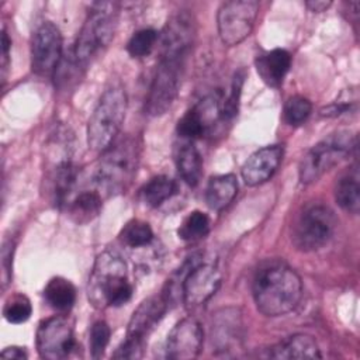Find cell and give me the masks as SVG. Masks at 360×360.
<instances>
[{
    "label": "cell",
    "mask_w": 360,
    "mask_h": 360,
    "mask_svg": "<svg viewBox=\"0 0 360 360\" xmlns=\"http://www.w3.org/2000/svg\"><path fill=\"white\" fill-rule=\"evenodd\" d=\"M256 308L266 316H280L292 311L302 295V283L297 271L283 260L262 263L252 281Z\"/></svg>",
    "instance_id": "obj_1"
},
{
    "label": "cell",
    "mask_w": 360,
    "mask_h": 360,
    "mask_svg": "<svg viewBox=\"0 0 360 360\" xmlns=\"http://www.w3.org/2000/svg\"><path fill=\"white\" fill-rule=\"evenodd\" d=\"M87 295L98 309L120 307L131 300L132 285L127 277V264L120 255L105 250L97 256L89 278Z\"/></svg>",
    "instance_id": "obj_2"
},
{
    "label": "cell",
    "mask_w": 360,
    "mask_h": 360,
    "mask_svg": "<svg viewBox=\"0 0 360 360\" xmlns=\"http://www.w3.org/2000/svg\"><path fill=\"white\" fill-rule=\"evenodd\" d=\"M138 146L131 139H122L104 150L93 173L94 190L103 197L122 193L136 173Z\"/></svg>",
    "instance_id": "obj_3"
},
{
    "label": "cell",
    "mask_w": 360,
    "mask_h": 360,
    "mask_svg": "<svg viewBox=\"0 0 360 360\" xmlns=\"http://www.w3.org/2000/svg\"><path fill=\"white\" fill-rule=\"evenodd\" d=\"M117 18L118 3L100 1L90 7L72 53L75 63L80 69H84L89 62L110 44L115 32Z\"/></svg>",
    "instance_id": "obj_4"
},
{
    "label": "cell",
    "mask_w": 360,
    "mask_h": 360,
    "mask_svg": "<svg viewBox=\"0 0 360 360\" xmlns=\"http://www.w3.org/2000/svg\"><path fill=\"white\" fill-rule=\"evenodd\" d=\"M127 104L121 86H111L103 93L87 124V142L93 150L104 152L114 143L125 120Z\"/></svg>",
    "instance_id": "obj_5"
},
{
    "label": "cell",
    "mask_w": 360,
    "mask_h": 360,
    "mask_svg": "<svg viewBox=\"0 0 360 360\" xmlns=\"http://www.w3.org/2000/svg\"><path fill=\"white\" fill-rule=\"evenodd\" d=\"M356 136L349 131L329 134L315 143L302 158L298 169L300 181L311 184L321 179L333 166L340 163L356 149Z\"/></svg>",
    "instance_id": "obj_6"
},
{
    "label": "cell",
    "mask_w": 360,
    "mask_h": 360,
    "mask_svg": "<svg viewBox=\"0 0 360 360\" xmlns=\"http://www.w3.org/2000/svg\"><path fill=\"white\" fill-rule=\"evenodd\" d=\"M335 228L333 211L323 204H311L304 208L294 224L292 242L300 250H318L332 239Z\"/></svg>",
    "instance_id": "obj_7"
},
{
    "label": "cell",
    "mask_w": 360,
    "mask_h": 360,
    "mask_svg": "<svg viewBox=\"0 0 360 360\" xmlns=\"http://www.w3.org/2000/svg\"><path fill=\"white\" fill-rule=\"evenodd\" d=\"M184 65L186 59L160 56L145 101L148 115H162L173 105L180 90Z\"/></svg>",
    "instance_id": "obj_8"
},
{
    "label": "cell",
    "mask_w": 360,
    "mask_h": 360,
    "mask_svg": "<svg viewBox=\"0 0 360 360\" xmlns=\"http://www.w3.org/2000/svg\"><path fill=\"white\" fill-rule=\"evenodd\" d=\"M259 11L256 0H232L224 3L217 14L218 34L221 41L233 46L246 39L255 25Z\"/></svg>",
    "instance_id": "obj_9"
},
{
    "label": "cell",
    "mask_w": 360,
    "mask_h": 360,
    "mask_svg": "<svg viewBox=\"0 0 360 360\" xmlns=\"http://www.w3.org/2000/svg\"><path fill=\"white\" fill-rule=\"evenodd\" d=\"M222 281L219 269L212 263L191 260L181 281V295L187 308H198L214 297Z\"/></svg>",
    "instance_id": "obj_10"
},
{
    "label": "cell",
    "mask_w": 360,
    "mask_h": 360,
    "mask_svg": "<svg viewBox=\"0 0 360 360\" xmlns=\"http://www.w3.org/2000/svg\"><path fill=\"white\" fill-rule=\"evenodd\" d=\"M62 60V34L51 22H42L32 35L31 68L38 76H53Z\"/></svg>",
    "instance_id": "obj_11"
},
{
    "label": "cell",
    "mask_w": 360,
    "mask_h": 360,
    "mask_svg": "<svg viewBox=\"0 0 360 360\" xmlns=\"http://www.w3.org/2000/svg\"><path fill=\"white\" fill-rule=\"evenodd\" d=\"M75 335L69 319L55 315L42 321L37 330V349L42 359L60 360L75 349Z\"/></svg>",
    "instance_id": "obj_12"
},
{
    "label": "cell",
    "mask_w": 360,
    "mask_h": 360,
    "mask_svg": "<svg viewBox=\"0 0 360 360\" xmlns=\"http://www.w3.org/2000/svg\"><path fill=\"white\" fill-rule=\"evenodd\" d=\"M195 38V20L187 11H179L166 22L160 39V56L187 59Z\"/></svg>",
    "instance_id": "obj_13"
},
{
    "label": "cell",
    "mask_w": 360,
    "mask_h": 360,
    "mask_svg": "<svg viewBox=\"0 0 360 360\" xmlns=\"http://www.w3.org/2000/svg\"><path fill=\"white\" fill-rule=\"evenodd\" d=\"M202 340L204 332L201 323L193 316L183 318L167 335L166 356L176 360L194 359L201 352Z\"/></svg>",
    "instance_id": "obj_14"
},
{
    "label": "cell",
    "mask_w": 360,
    "mask_h": 360,
    "mask_svg": "<svg viewBox=\"0 0 360 360\" xmlns=\"http://www.w3.org/2000/svg\"><path fill=\"white\" fill-rule=\"evenodd\" d=\"M167 307L169 301L163 294L152 295L143 300L129 319L125 338L145 345L146 338L160 322L165 312L167 311Z\"/></svg>",
    "instance_id": "obj_15"
},
{
    "label": "cell",
    "mask_w": 360,
    "mask_h": 360,
    "mask_svg": "<svg viewBox=\"0 0 360 360\" xmlns=\"http://www.w3.org/2000/svg\"><path fill=\"white\" fill-rule=\"evenodd\" d=\"M283 159V146L269 145L248 158L242 166V179L248 186H259L266 183L277 170Z\"/></svg>",
    "instance_id": "obj_16"
},
{
    "label": "cell",
    "mask_w": 360,
    "mask_h": 360,
    "mask_svg": "<svg viewBox=\"0 0 360 360\" xmlns=\"http://www.w3.org/2000/svg\"><path fill=\"white\" fill-rule=\"evenodd\" d=\"M256 70L270 87H280L291 66V55L281 48L267 51L256 58Z\"/></svg>",
    "instance_id": "obj_17"
},
{
    "label": "cell",
    "mask_w": 360,
    "mask_h": 360,
    "mask_svg": "<svg viewBox=\"0 0 360 360\" xmlns=\"http://www.w3.org/2000/svg\"><path fill=\"white\" fill-rule=\"evenodd\" d=\"M273 359H319L321 352L315 339L305 333H297L271 347Z\"/></svg>",
    "instance_id": "obj_18"
},
{
    "label": "cell",
    "mask_w": 360,
    "mask_h": 360,
    "mask_svg": "<svg viewBox=\"0 0 360 360\" xmlns=\"http://www.w3.org/2000/svg\"><path fill=\"white\" fill-rule=\"evenodd\" d=\"M183 141V139H181ZM176 165L188 186H197L202 174V158L193 141H183L176 148Z\"/></svg>",
    "instance_id": "obj_19"
},
{
    "label": "cell",
    "mask_w": 360,
    "mask_h": 360,
    "mask_svg": "<svg viewBox=\"0 0 360 360\" xmlns=\"http://www.w3.org/2000/svg\"><path fill=\"white\" fill-rule=\"evenodd\" d=\"M238 181L235 174H219L210 179L205 190V201L214 211L224 210L236 195Z\"/></svg>",
    "instance_id": "obj_20"
},
{
    "label": "cell",
    "mask_w": 360,
    "mask_h": 360,
    "mask_svg": "<svg viewBox=\"0 0 360 360\" xmlns=\"http://www.w3.org/2000/svg\"><path fill=\"white\" fill-rule=\"evenodd\" d=\"M335 200L338 205L350 212L357 214L360 210V180L357 166L345 173L335 187Z\"/></svg>",
    "instance_id": "obj_21"
},
{
    "label": "cell",
    "mask_w": 360,
    "mask_h": 360,
    "mask_svg": "<svg viewBox=\"0 0 360 360\" xmlns=\"http://www.w3.org/2000/svg\"><path fill=\"white\" fill-rule=\"evenodd\" d=\"M103 197L96 190L79 193L68 205L69 217L77 225L91 222L101 211Z\"/></svg>",
    "instance_id": "obj_22"
},
{
    "label": "cell",
    "mask_w": 360,
    "mask_h": 360,
    "mask_svg": "<svg viewBox=\"0 0 360 360\" xmlns=\"http://www.w3.org/2000/svg\"><path fill=\"white\" fill-rule=\"evenodd\" d=\"M44 297L51 308L60 314H66L75 305L76 288L69 280L63 277H53L45 285Z\"/></svg>",
    "instance_id": "obj_23"
},
{
    "label": "cell",
    "mask_w": 360,
    "mask_h": 360,
    "mask_svg": "<svg viewBox=\"0 0 360 360\" xmlns=\"http://www.w3.org/2000/svg\"><path fill=\"white\" fill-rule=\"evenodd\" d=\"M177 193V184L173 179L167 176H155L152 177L139 191L141 200L148 207H159L165 201L170 200Z\"/></svg>",
    "instance_id": "obj_24"
},
{
    "label": "cell",
    "mask_w": 360,
    "mask_h": 360,
    "mask_svg": "<svg viewBox=\"0 0 360 360\" xmlns=\"http://www.w3.org/2000/svg\"><path fill=\"white\" fill-rule=\"evenodd\" d=\"M238 315L239 314H236V311H232V314H229V309H225L222 314H218L215 323L212 325V340H215V343L221 346L222 350H228L232 343L238 342Z\"/></svg>",
    "instance_id": "obj_25"
},
{
    "label": "cell",
    "mask_w": 360,
    "mask_h": 360,
    "mask_svg": "<svg viewBox=\"0 0 360 360\" xmlns=\"http://www.w3.org/2000/svg\"><path fill=\"white\" fill-rule=\"evenodd\" d=\"M211 228V222L207 214L201 211L190 212L179 226V238L186 242H198L204 239Z\"/></svg>",
    "instance_id": "obj_26"
},
{
    "label": "cell",
    "mask_w": 360,
    "mask_h": 360,
    "mask_svg": "<svg viewBox=\"0 0 360 360\" xmlns=\"http://www.w3.org/2000/svg\"><path fill=\"white\" fill-rule=\"evenodd\" d=\"M120 239L129 248H142L152 242L153 231L148 222L132 219L120 232Z\"/></svg>",
    "instance_id": "obj_27"
},
{
    "label": "cell",
    "mask_w": 360,
    "mask_h": 360,
    "mask_svg": "<svg viewBox=\"0 0 360 360\" xmlns=\"http://www.w3.org/2000/svg\"><path fill=\"white\" fill-rule=\"evenodd\" d=\"M32 314V307L30 300L22 295V294H15L13 297H10L3 308V315L6 318L7 322L18 325V323H24L25 321L30 319Z\"/></svg>",
    "instance_id": "obj_28"
},
{
    "label": "cell",
    "mask_w": 360,
    "mask_h": 360,
    "mask_svg": "<svg viewBox=\"0 0 360 360\" xmlns=\"http://www.w3.org/2000/svg\"><path fill=\"white\" fill-rule=\"evenodd\" d=\"M158 32L153 28H142L136 31L127 44V51L132 58L146 56L158 41Z\"/></svg>",
    "instance_id": "obj_29"
},
{
    "label": "cell",
    "mask_w": 360,
    "mask_h": 360,
    "mask_svg": "<svg viewBox=\"0 0 360 360\" xmlns=\"http://www.w3.org/2000/svg\"><path fill=\"white\" fill-rule=\"evenodd\" d=\"M312 111V104L302 96H292L284 105V120L290 125H301L307 121Z\"/></svg>",
    "instance_id": "obj_30"
},
{
    "label": "cell",
    "mask_w": 360,
    "mask_h": 360,
    "mask_svg": "<svg viewBox=\"0 0 360 360\" xmlns=\"http://www.w3.org/2000/svg\"><path fill=\"white\" fill-rule=\"evenodd\" d=\"M110 326L104 321H97L93 323L90 330V352L91 357L100 359L110 342Z\"/></svg>",
    "instance_id": "obj_31"
},
{
    "label": "cell",
    "mask_w": 360,
    "mask_h": 360,
    "mask_svg": "<svg viewBox=\"0 0 360 360\" xmlns=\"http://www.w3.org/2000/svg\"><path fill=\"white\" fill-rule=\"evenodd\" d=\"M243 82H245V70L240 69L239 72L235 73L233 80H232V86H231V93H229L228 98L224 103V107H222V118L224 120H231L238 114L239 98H240Z\"/></svg>",
    "instance_id": "obj_32"
},
{
    "label": "cell",
    "mask_w": 360,
    "mask_h": 360,
    "mask_svg": "<svg viewBox=\"0 0 360 360\" xmlns=\"http://www.w3.org/2000/svg\"><path fill=\"white\" fill-rule=\"evenodd\" d=\"M143 347H145L143 343L125 338V340L115 350L112 357L114 359H139L143 354Z\"/></svg>",
    "instance_id": "obj_33"
},
{
    "label": "cell",
    "mask_w": 360,
    "mask_h": 360,
    "mask_svg": "<svg viewBox=\"0 0 360 360\" xmlns=\"http://www.w3.org/2000/svg\"><path fill=\"white\" fill-rule=\"evenodd\" d=\"M13 252H14V243L6 242L1 249V283L3 287L7 285L11 277V264H13Z\"/></svg>",
    "instance_id": "obj_34"
},
{
    "label": "cell",
    "mask_w": 360,
    "mask_h": 360,
    "mask_svg": "<svg viewBox=\"0 0 360 360\" xmlns=\"http://www.w3.org/2000/svg\"><path fill=\"white\" fill-rule=\"evenodd\" d=\"M1 357H4V359H17V360H22V359H27L28 354H27V352H25L24 347L10 346V347H6V349L1 352Z\"/></svg>",
    "instance_id": "obj_35"
},
{
    "label": "cell",
    "mask_w": 360,
    "mask_h": 360,
    "mask_svg": "<svg viewBox=\"0 0 360 360\" xmlns=\"http://www.w3.org/2000/svg\"><path fill=\"white\" fill-rule=\"evenodd\" d=\"M305 6L314 11V13H322V11H326L330 6H332V1H325V0H312V1H307Z\"/></svg>",
    "instance_id": "obj_36"
},
{
    "label": "cell",
    "mask_w": 360,
    "mask_h": 360,
    "mask_svg": "<svg viewBox=\"0 0 360 360\" xmlns=\"http://www.w3.org/2000/svg\"><path fill=\"white\" fill-rule=\"evenodd\" d=\"M1 45H3V75H4L8 63V49L11 45V41L8 39L6 30H3V34H1Z\"/></svg>",
    "instance_id": "obj_37"
}]
</instances>
